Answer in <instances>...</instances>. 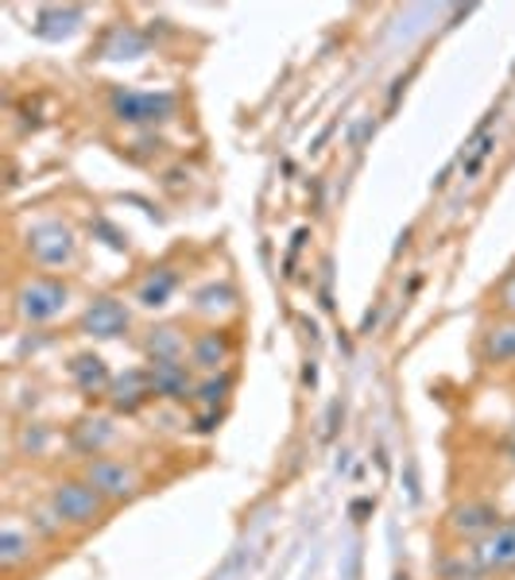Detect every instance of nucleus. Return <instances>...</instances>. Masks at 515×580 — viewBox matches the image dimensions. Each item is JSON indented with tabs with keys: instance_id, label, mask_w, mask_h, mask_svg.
<instances>
[{
	"instance_id": "20",
	"label": "nucleus",
	"mask_w": 515,
	"mask_h": 580,
	"mask_svg": "<svg viewBox=\"0 0 515 580\" xmlns=\"http://www.w3.org/2000/svg\"><path fill=\"white\" fill-rule=\"evenodd\" d=\"M47 445H51V430H47V426H40V422H28L24 430H20V449H24V453L40 457Z\"/></svg>"
},
{
	"instance_id": "17",
	"label": "nucleus",
	"mask_w": 515,
	"mask_h": 580,
	"mask_svg": "<svg viewBox=\"0 0 515 580\" xmlns=\"http://www.w3.org/2000/svg\"><path fill=\"white\" fill-rule=\"evenodd\" d=\"M237 287L225 279H214V282H202L199 290L191 294V310L202 318H222V314H233L237 310Z\"/></svg>"
},
{
	"instance_id": "10",
	"label": "nucleus",
	"mask_w": 515,
	"mask_h": 580,
	"mask_svg": "<svg viewBox=\"0 0 515 580\" xmlns=\"http://www.w3.org/2000/svg\"><path fill=\"white\" fill-rule=\"evenodd\" d=\"M109 410L117 418H132L140 415L148 402H155V391H151V376H148V364L143 368H125L117 379H112V391H109Z\"/></svg>"
},
{
	"instance_id": "16",
	"label": "nucleus",
	"mask_w": 515,
	"mask_h": 580,
	"mask_svg": "<svg viewBox=\"0 0 515 580\" xmlns=\"http://www.w3.org/2000/svg\"><path fill=\"white\" fill-rule=\"evenodd\" d=\"M476 356L484 364H515V318H500V322L484 325L481 341H476Z\"/></svg>"
},
{
	"instance_id": "5",
	"label": "nucleus",
	"mask_w": 515,
	"mask_h": 580,
	"mask_svg": "<svg viewBox=\"0 0 515 580\" xmlns=\"http://www.w3.org/2000/svg\"><path fill=\"white\" fill-rule=\"evenodd\" d=\"M132 330V307L117 294H97L86 302V310L78 314V333L94 341H117L128 337Z\"/></svg>"
},
{
	"instance_id": "23",
	"label": "nucleus",
	"mask_w": 515,
	"mask_h": 580,
	"mask_svg": "<svg viewBox=\"0 0 515 580\" xmlns=\"http://www.w3.org/2000/svg\"><path fill=\"white\" fill-rule=\"evenodd\" d=\"M496 307H500V314H504V318H515V271L507 275L504 282H500V290H496Z\"/></svg>"
},
{
	"instance_id": "3",
	"label": "nucleus",
	"mask_w": 515,
	"mask_h": 580,
	"mask_svg": "<svg viewBox=\"0 0 515 580\" xmlns=\"http://www.w3.org/2000/svg\"><path fill=\"white\" fill-rule=\"evenodd\" d=\"M47 507L55 511L63 526H94L97 518L105 515L109 500H105L86 476H66V480H55V484H51Z\"/></svg>"
},
{
	"instance_id": "22",
	"label": "nucleus",
	"mask_w": 515,
	"mask_h": 580,
	"mask_svg": "<svg viewBox=\"0 0 515 580\" xmlns=\"http://www.w3.org/2000/svg\"><path fill=\"white\" fill-rule=\"evenodd\" d=\"M225 422V410H194V418H191V426H194V433H214L217 426Z\"/></svg>"
},
{
	"instance_id": "14",
	"label": "nucleus",
	"mask_w": 515,
	"mask_h": 580,
	"mask_svg": "<svg viewBox=\"0 0 515 580\" xmlns=\"http://www.w3.org/2000/svg\"><path fill=\"white\" fill-rule=\"evenodd\" d=\"M140 353L148 364H159V361H186L191 353V337H186L183 325L175 322H163V325H151L140 341Z\"/></svg>"
},
{
	"instance_id": "21",
	"label": "nucleus",
	"mask_w": 515,
	"mask_h": 580,
	"mask_svg": "<svg viewBox=\"0 0 515 580\" xmlns=\"http://www.w3.org/2000/svg\"><path fill=\"white\" fill-rule=\"evenodd\" d=\"M32 530L40 534V538H47V541H55L58 534H63V523H58V515L51 507H40V511H32Z\"/></svg>"
},
{
	"instance_id": "6",
	"label": "nucleus",
	"mask_w": 515,
	"mask_h": 580,
	"mask_svg": "<svg viewBox=\"0 0 515 580\" xmlns=\"http://www.w3.org/2000/svg\"><path fill=\"white\" fill-rule=\"evenodd\" d=\"M82 476L109 503H125L140 492V472H136L132 461H120V457H94V461H86Z\"/></svg>"
},
{
	"instance_id": "7",
	"label": "nucleus",
	"mask_w": 515,
	"mask_h": 580,
	"mask_svg": "<svg viewBox=\"0 0 515 580\" xmlns=\"http://www.w3.org/2000/svg\"><path fill=\"white\" fill-rule=\"evenodd\" d=\"M148 376H151V391H155V399L175 402V407H183V402H194V387H199V379H194L191 361H159V364H148Z\"/></svg>"
},
{
	"instance_id": "9",
	"label": "nucleus",
	"mask_w": 515,
	"mask_h": 580,
	"mask_svg": "<svg viewBox=\"0 0 515 580\" xmlns=\"http://www.w3.org/2000/svg\"><path fill=\"white\" fill-rule=\"evenodd\" d=\"M66 376H71V384L78 387L82 399H89V402L109 399L112 379H117L101 353H74L71 364H66Z\"/></svg>"
},
{
	"instance_id": "1",
	"label": "nucleus",
	"mask_w": 515,
	"mask_h": 580,
	"mask_svg": "<svg viewBox=\"0 0 515 580\" xmlns=\"http://www.w3.org/2000/svg\"><path fill=\"white\" fill-rule=\"evenodd\" d=\"M24 251L32 264L47 267V271H66L78 264V233L58 217L35 221L24 233Z\"/></svg>"
},
{
	"instance_id": "4",
	"label": "nucleus",
	"mask_w": 515,
	"mask_h": 580,
	"mask_svg": "<svg viewBox=\"0 0 515 580\" xmlns=\"http://www.w3.org/2000/svg\"><path fill=\"white\" fill-rule=\"evenodd\" d=\"M109 112L120 125H163L179 112V97L167 89H128L117 86L109 94Z\"/></svg>"
},
{
	"instance_id": "19",
	"label": "nucleus",
	"mask_w": 515,
	"mask_h": 580,
	"mask_svg": "<svg viewBox=\"0 0 515 580\" xmlns=\"http://www.w3.org/2000/svg\"><path fill=\"white\" fill-rule=\"evenodd\" d=\"M233 387H237L233 372H214V376H202L199 387H194V407H199V410H222L225 402H229Z\"/></svg>"
},
{
	"instance_id": "11",
	"label": "nucleus",
	"mask_w": 515,
	"mask_h": 580,
	"mask_svg": "<svg viewBox=\"0 0 515 580\" xmlns=\"http://www.w3.org/2000/svg\"><path fill=\"white\" fill-rule=\"evenodd\" d=\"M112 418L117 415H82L78 422L71 426V433H66V445H71V453L78 457H105V449L117 441V426H112Z\"/></svg>"
},
{
	"instance_id": "13",
	"label": "nucleus",
	"mask_w": 515,
	"mask_h": 580,
	"mask_svg": "<svg viewBox=\"0 0 515 580\" xmlns=\"http://www.w3.org/2000/svg\"><path fill=\"white\" fill-rule=\"evenodd\" d=\"M450 530L458 534V538H469V541H481L484 534H492L496 530L504 518H500V511H496V503H489V500H465V503H458V507H450Z\"/></svg>"
},
{
	"instance_id": "8",
	"label": "nucleus",
	"mask_w": 515,
	"mask_h": 580,
	"mask_svg": "<svg viewBox=\"0 0 515 580\" xmlns=\"http://www.w3.org/2000/svg\"><path fill=\"white\" fill-rule=\"evenodd\" d=\"M476 572H507L515 569V518H504L492 534H484L481 541H473L469 549Z\"/></svg>"
},
{
	"instance_id": "2",
	"label": "nucleus",
	"mask_w": 515,
	"mask_h": 580,
	"mask_svg": "<svg viewBox=\"0 0 515 580\" xmlns=\"http://www.w3.org/2000/svg\"><path fill=\"white\" fill-rule=\"evenodd\" d=\"M17 302V314L24 325H47L55 318L66 314L71 307V287L55 275H35V279H24L12 294Z\"/></svg>"
},
{
	"instance_id": "25",
	"label": "nucleus",
	"mask_w": 515,
	"mask_h": 580,
	"mask_svg": "<svg viewBox=\"0 0 515 580\" xmlns=\"http://www.w3.org/2000/svg\"><path fill=\"white\" fill-rule=\"evenodd\" d=\"M314 379H318V368H314V361H310V368L302 372V384H307V387H314Z\"/></svg>"
},
{
	"instance_id": "18",
	"label": "nucleus",
	"mask_w": 515,
	"mask_h": 580,
	"mask_svg": "<svg viewBox=\"0 0 515 580\" xmlns=\"http://www.w3.org/2000/svg\"><path fill=\"white\" fill-rule=\"evenodd\" d=\"M32 557H35V534L20 530L17 523H4V530H0V569L17 572L20 565H28Z\"/></svg>"
},
{
	"instance_id": "24",
	"label": "nucleus",
	"mask_w": 515,
	"mask_h": 580,
	"mask_svg": "<svg viewBox=\"0 0 515 580\" xmlns=\"http://www.w3.org/2000/svg\"><path fill=\"white\" fill-rule=\"evenodd\" d=\"M380 314H384V307L368 310V314H365V322H361V333H373V330H376V322H380Z\"/></svg>"
},
{
	"instance_id": "12",
	"label": "nucleus",
	"mask_w": 515,
	"mask_h": 580,
	"mask_svg": "<svg viewBox=\"0 0 515 580\" xmlns=\"http://www.w3.org/2000/svg\"><path fill=\"white\" fill-rule=\"evenodd\" d=\"M233 337L229 330H202L199 337H191V353H186V361H191L194 372H202V376H214V372H225V364L233 361Z\"/></svg>"
},
{
	"instance_id": "15",
	"label": "nucleus",
	"mask_w": 515,
	"mask_h": 580,
	"mask_svg": "<svg viewBox=\"0 0 515 580\" xmlns=\"http://www.w3.org/2000/svg\"><path fill=\"white\" fill-rule=\"evenodd\" d=\"M179 282H183V275H179V267H171V264H159V267H151V271L143 275L140 282H136V290H132V302H136V307H143V310H163L167 302L175 299Z\"/></svg>"
}]
</instances>
